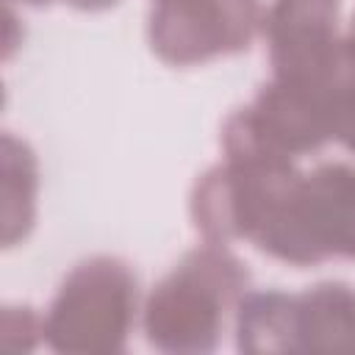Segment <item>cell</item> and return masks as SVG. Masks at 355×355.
Returning <instances> with one entry per match:
<instances>
[{"label":"cell","instance_id":"cell-5","mask_svg":"<svg viewBox=\"0 0 355 355\" xmlns=\"http://www.w3.org/2000/svg\"><path fill=\"white\" fill-rule=\"evenodd\" d=\"M263 25L261 0H153L150 44L175 67L241 53Z\"/></svg>","mask_w":355,"mask_h":355},{"label":"cell","instance_id":"cell-12","mask_svg":"<svg viewBox=\"0 0 355 355\" xmlns=\"http://www.w3.org/2000/svg\"><path fill=\"white\" fill-rule=\"evenodd\" d=\"M64 3H69V6H75V8H86V11H100V8L114 6L116 0H64Z\"/></svg>","mask_w":355,"mask_h":355},{"label":"cell","instance_id":"cell-6","mask_svg":"<svg viewBox=\"0 0 355 355\" xmlns=\"http://www.w3.org/2000/svg\"><path fill=\"white\" fill-rule=\"evenodd\" d=\"M336 0H275L263 14L272 78L313 80L336 50Z\"/></svg>","mask_w":355,"mask_h":355},{"label":"cell","instance_id":"cell-10","mask_svg":"<svg viewBox=\"0 0 355 355\" xmlns=\"http://www.w3.org/2000/svg\"><path fill=\"white\" fill-rule=\"evenodd\" d=\"M308 83L316 89L324 105L330 136L355 153V39L338 36L324 69Z\"/></svg>","mask_w":355,"mask_h":355},{"label":"cell","instance_id":"cell-1","mask_svg":"<svg viewBox=\"0 0 355 355\" xmlns=\"http://www.w3.org/2000/svg\"><path fill=\"white\" fill-rule=\"evenodd\" d=\"M250 272L222 241L189 250L144 302L147 341L161 352H211L225 311L247 294Z\"/></svg>","mask_w":355,"mask_h":355},{"label":"cell","instance_id":"cell-13","mask_svg":"<svg viewBox=\"0 0 355 355\" xmlns=\"http://www.w3.org/2000/svg\"><path fill=\"white\" fill-rule=\"evenodd\" d=\"M25 3H33V6H39V3H50V0H25Z\"/></svg>","mask_w":355,"mask_h":355},{"label":"cell","instance_id":"cell-3","mask_svg":"<svg viewBox=\"0 0 355 355\" xmlns=\"http://www.w3.org/2000/svg\"><path fill=\"white\" fill-rule=\"evenodd\" d=\"M136 302V275L125 261L86 258L58 286L44 313V341L67 355L119 352L130 336Z\"/></svg>","mask_w":355,"mask_h":355},{"label":"cell","instance_id":"cell-9","mask_svg":"<svg viewBox=\"0 0 355 355\" xmlns=\"http://www.w3.org/2000/svg\"><path fill=\"white\" fill-rule=\"evenodd\" d=\"M3 189H0V222H3V247L22 241L36 219V191H39V161L33 150L6 133L3 136Z\"/></svg>","mask_w":355,"mask_h":355},{"label":"cell","instance_id":"cell-8","mask_svg":"<svg viewBox=\"0 0 355 355\" xmlns=\"http://www.w3.org/2000/svg\"><path fill=\"white\" fill-rule=\"evenodd\" d=\"M236 344L241 352H297V294L247 291L236 305Z\"/></svg>","mask_w":355,"mask_h":355},{"label":"cell","instance_id":"cell-7","mask_svg":"<svg viewBox=\"0 0 355 355\" xmlns=\"http://www.w3.org/2000/svg\"><path fill=\"white\" fill-rule=\"evenodd\" d=\"M297 352H355V291L316 283L297 294Z\"/></svg>","mask_w":355,"mask_h":355},{"label":"cell","instance_id":"cell-4","mask_svg":"<svg viewBox=\"0 0 355 355\" xmlns=\"http://www.w3.org/2000/svg\"><path fill=\"white\" fill-rule=\"evenodd\" d=\"M300 180L302 172L291 158H225L197 178L189 200L191 222L205 241H252Z\"/></svg>","mask_w":355,"mask_h":355},{"label":"cell","instance_id":"cell-2","mask_svg":"<svg viewBox=\"0 0 355 355\" xmlns=\"http://www.w3.org/2000/svg\"><path fill=\"white\" fill-rule=\"evenodd\" d=\"M252 244L291 266H313L333 255L355 258V166L333 161L302 175Z\"/></svg>","mask_w":355,"mask_h":355},{"label":"cell","instance_id":"cell-11","mask_svg":"<svg viewBox=\"0 0 355 355\" xmlns=\"http://www.w3.org/2000/svg\"><path fill=\"white\" fill-rule=\"evenodd\" d=\"M44 338V319L33 308H6L0 319L3 349H33Z\"/></svg>","mask_w":355,"mask_h":355}]
</instances>
